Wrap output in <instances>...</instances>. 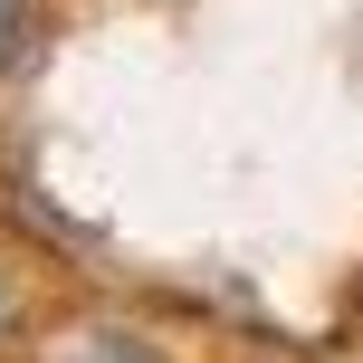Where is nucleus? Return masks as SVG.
Masks as SVG:
<instances>
[{"mask_svg":"<svg viewBox=\"0 0 363 363\" xmlns=\"http://www.w3.org/2000/svg\"><path fill=\"white\" fill-rule=\"evenodd\" d=\"M29 48V0H0V67Z\"/></svg>","mask_w":363,"mask_h":363,"instance_id":"nucleus-1","label":"nucleus"}]
</instances>
